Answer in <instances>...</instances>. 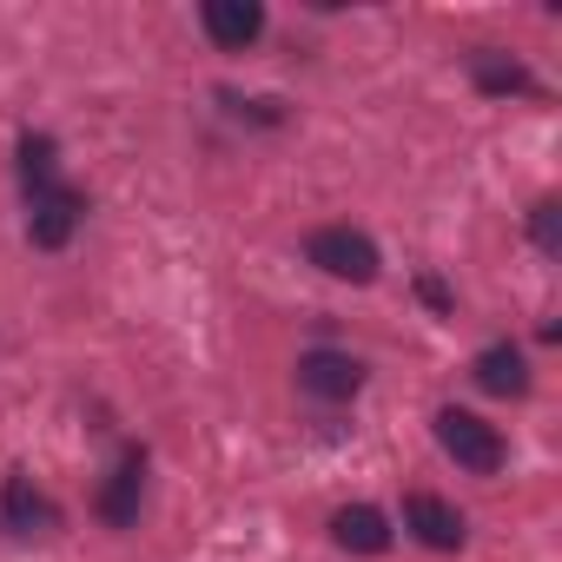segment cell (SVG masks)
I'll return each instance as SVG.
<instances>
[{"label": "cell", "mask_w": 562, "mask_h": 562, "mask_svg": "<svg viewBox=\"0 0 562 562\" xmlns=\"http://www.w3.org/2000/svg\"><path fill=\"white\" fill-rule=\"evenodd\" d=\"M417 299H424L430 312H450V285H443V278H417Z\"/></svg>", "instance_id": "15"}, {"label": "cell", "mask_w": 562, "mask_h": 562, "mask_svg": "<svg viewBox=\"0 0 562 562\" xmlns=\"http://www.w3.org/2000/svg\"><path fill=\"white\" fill-rule=\"evenodd\" d=\"M80 218H87V192H74V186H47L27 199V238L41 251H60L80 232Z\"/></svg>", "instance_id": "4"}, {"label": "cell", "mask_w": 562, "mask_h": 562, "mask_svg": "<svg viewBox=\"0 0 562 562\" xmlns=\"http://www.w3.org/2000/svg\"><path fill=\"white\" fill-rule=\"evenodd\" d=\"M299 391L318 404H351L364 391V364L351 351H305L299 358Z\"/></svg>", "instance_id": "5"}, {"label": "cell", "mask_w": 562, "mask_h": 562, "mask_svg": "<svg viewBox=\"0 0 562 562\" xmlns=\"http://www.w3.org/2000/svg\"><path fill=\"white\" fill-rule=\"evenodd\" d=\"M470 378H476V391H490V397H529V358H522V345H509V338L483 345L476 364H470Z\"/></svg>", "instance_id": "9"}, {"label": "cell", "mask_w": 562, "mask_h": 562, "mask_svg": "<svg viewBox=\"0 0 562 562\" xmlns=\"http://www.w3.org/2000/svg\"><path fill=\"white\" fill-rule=\"evenodd\" d=\"M470 74H476V87H483V93H496V100H503V93H542V87H536V74H529L522 60H503V54H490V47L470 60Z\"/></svg>", "instance_id": "12"}, {"label": "cell", "mask_w": 562, "mask_h": 562, "mask_svg": "<svg viewBox=\"0 0 562 562\" xmlns=\"http://www.w3.org/2000/svg\"><path fill=\"white\" fill-rule=\"evenodd\" d=\"M232 120H251V126H285V106L278 100H238V93H218Z\"/></svg>", "instance_id": "14"}, {"label": "cell", "mask_w": 562, "mask_h": 562, "mask_svg": "<svg viewBox=\"0 0 562 562\" xmlns=\"http://www.w3.org/2000/svg\"><path fill=\"white\" fill-rule=\"evenodd\" d=\"M437 443H443V457L457 463V470H470V476H496L503 470V430L496 424H483L476 411H457V404H443L437 411Z\"/></svg>", "instance_id": "1"}, {"label": "cell", "mask_w": 562, "mask_h": 562, "mask_svg": "<svg viewBox=\"0 0 562 562\" xmlns=\"http://www.w3.org/2000/svg\"><path fill=\"white\" fill-rule=\"evenodd\" d=\"M14 159H21V192L27 199L47 192V186H60V146H54V133H21Z\"/></svg>", "instance_id": "11"}, {"label": "cell", "mask_w": 562, "mask_h": 562, "mask_svg": "<svg viewBox=\"0 0 562 562\" xmlns=\"http://www.w3.org/2000/svg\"><path fill=\"white\" fill-rule=\"evenodd\" d=\"M529 238L542 258H562V199H536L529 205Z\"/></svg>", "instance_id": "13"}, {"label": "cell", "mask_w": 562, "mask_h": 562, "mask_svg": "<svg viewBox=\"0 0 562 562\" xmlns=\"http://www.w3.org/2000/svg\"><path fill=\"white\" fill-rule=\"evenodd\" d=\"M199 21H205L212 47H225V54H245L265 34V8H258V0H205Z\"/></svg>", "instance_id": "8"}, {"label": "cell", "mask_w": 562, "mask_h": 562, "mask_svg": "<svg viewBox=\"0 0 562 562\" xmlns=\"http://www.w3.org/2000/svg\"><path fill=\"white\" fill-rule=\"evenodd\" d=\"M331 542L351 549V555H384V549H391V522H384V509H371V503H345V509L331 516Z\"/></svg>", "instance_id": "10"}, {"label": "cell", "mask_w": 562, "mask_h": 562, "mask_svg": "<svg viewBox=\"0 0 562 562\" xmlns=\"http://www.w3.org/2000/svg\"><path fill=\"white\" fill-rule=\"evenodd\" d=\"M404 529L424 542V549H437V555H450V549H463V509L457 503H443V496H430V490H411L404 496Z\"/></svg>", "instance_id": "6"}, {"label": "cell", "mask_w": 562, "mask_h": 562, "mask_svg": "<svg viewBox=\"0 0 562 562\" xmlns=\"http://www.w3.org/2000/svg\"><path fill=\"white\" fill-rule=\"evenodd\" d=\"M0 529L21 536V542H41V536H54V529H60L54 496H47L27 470H14V476H8V490H0Z\"/></svg>", "instance_id": "3"}, {"label": "cell", "mask_w": 562, "mask_h": 562, "mask_svg": "<svg viewBox=\"0 0 562 562\" xmlns=\"http://www.w3.org/2000/svg\"><path fill=\"white\" fill-rule=\"evenodd\" d=\"M139 503H146V450L126 443L120 463H113V476H106V490H100V516L113 529H133L139 522Z\"/></svg>", "instance_id": "7"}, {"label": "cell", "mask_w": 562, "mask_h": 562, "mask_svg": "<svg viewBox=\"0 0 562 562\" xmlns=\"http://www.w3.org/2000/svg\"><path fill=\"white\" fill-rule=\"evenodd\" d=\"M305 258L325 271V278H338V285H371L378 278V245H371V232H358V225H318L312 238H305Z\"/></svg>", "instance_id": "2"}]
</instances>
